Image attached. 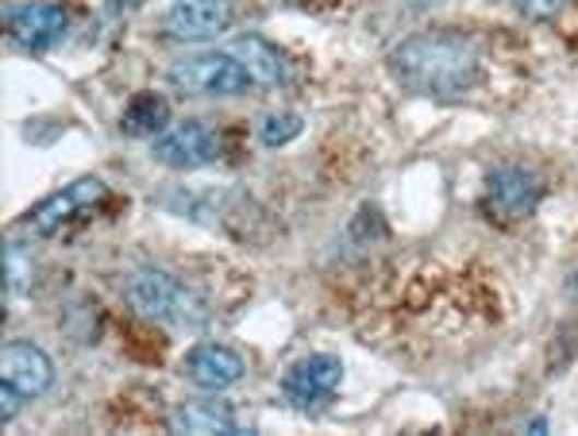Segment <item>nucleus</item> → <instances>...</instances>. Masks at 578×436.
Returning a JSON list of instances; mask_svg holds the SVG:
<instances>
[{"instance_id":"obj_16","label":"nucleus","mask_w":578,"mask_h":436,"mask_svg":"<svg viewBox=\"0 0 578 436\" xmlns=\"http://www.w3.org/2000/svg\"><path fill=\"white\" fill-rule=\"evenodd\" d=\"M302 116L297 113H282V116H270L267 123H262V143L267 148H285L290 140H297L302 135Z\"/></svg>"},{"instance_id":"obj_5","label":"nucleus","mask_w":578,"mask_h":436,"mask_svg":"<svg viewBox=\"0 0 578 436\" xmlns=\"http://www.w3.org/2000/svg\"><path fill=\"white\" fill-rule=\"evenodd\" d=\"M221 140L212 132V123L204 120H181L174 128H166L163 135H155V163L170 166V170H201V166L216 163Z\"/></svg>"},{"instance_id":"obj_10","label":"nucleus","mask_w":578,"mask_h":436,"mask_svg":"<svg viewBox=\"0 0 578 436\" xmlns=\"http://www.w3.org/2000/svg\"><path fill=\"white\" fill-rule=\"evenodd\" d=\"M186 375L201 390H228L247 375V363L228 344H197L186 355Z\"/></svg>"},{"instance_id":"obj_17","label":"nucleus","mask_w":578,"mask_h":436,"mask_svg":"<svg viewBox=\"0 0 578 436\" xmlns=\"http://www.w3.org/2000/svg\"><path fill=\"white\" fill-rule=\"evenodd\" d=\"M514 12L532 24H552L563 12V0H514Z\"/></svg>"},{"instance_id":"obj_14","label":"nucleus","mask_w":578,"mask_h":436,"mask_svg":"<svg viewBox=\"0 0 578 436\" xmlns=\"http://www.w3.org/2000/svg\"><path fill=\"white\" fill-rule=\"evenodd\" d=\"M166 123H170V105L158 93H139L123 108V135H135V140H148V135H163Z\"/></svg>"},{"instance_id":"obj_7","label":"nucleus","mask_w":578,"mask_h":436,"mask_svg":"<svg viewBox=\"0 0 578 436\" xmlns=\"http://www.w3.org/2000/svg\"><path fill=\"white\" fill-rule=\"evenodd\" d=\"M105 193L108 190H105V181H101V178L74 181V186H66V190L50 193L43 205H35L32 213H27V232H35V236H55V232L62 228L70 216L82 213V209H90V205H97Z\"/></svg>"},{"instance_id":"obj_2","label":"nucleus","mask_w":578,"mask_h":436,"mask_svg":"<svg viewBox=\"0 0 578 436\" xmlns=\"http://www.w3.org/2000/svg\"><path fill=\"white\" fill-rule=\"evenodd\" d=\"M123 302L139 317H148V321H158V325H174V329H201L209 321V309H204L201 297L186 282H178L166 271H155V267L131 271L123 279Z\"/></svg>"},{"instance_id":"obj_20","label":"nucleus","mask_w":578,"mask_h":436,"mask_svg":"<svg viewBox=\"0 0 578 436\" xmlns=\"http://www.w3.org/2000/svg\"><path fill=\"white\" fill-rule=\"evenodd\" d=\"M120 4H128V9H135V4H148V0H120Z\"/></svg>"},{"instance_id":"obj_15","label":"nucleus","mask_w":578,"mask_h":436,"mask_svg":"<svg viewBox=\"0 0 578 436\" xmlns=\"http://www.w3.org/2000/svg\"><path fill=\"white\" fill-rule=\"evenodd\" d=\"M4 279H9V294H24L35 279V259L27 256L20 244L4 247Z\"/></svg>"},{"instance_id":"obj_13","label":"nucleus","mask_w":578,"mask_h":436,"mask_svg":"<svg viewBox=\"0 0 578 436\" xmlns=\"http://www.w3.org/2000/svg\"><path fill=\"white\" fill-rule=\"evenodd\" d=\"M236 55L244 58L251 82L270 85V90L285 82V55L270 39H262V35H244V39L236 43Z\"/></svg>"},{"instance_id":"obj_11","label":"nucleus","mask_w":578,"mask_h":436,"mask_svg":"<svg viewBox=\"0 0 578 436\" xmlns=\"http://www.w3.org/2000/svg\"><path fill=\"white\" fill-rule=\"evenodd\" d=\"M540 201V181L532 178L521 166H502L497 174H489L486 181V209L497 216H529Z\"/></svg>"},{"instance_id":"obj_18","label":"nucleus","mask_w":578,"mask_h":436,"mask_svg":"<svg viewBox=\"0 0 578 436\" xmlns=\"http://www.w3.org/2000/svg\"><path fill=\"white\" fill-rule=\"evenodd\" d=\"M20 390L16 387H9V382H4V387H0V421H4V425H9L12 417H16V410H20Z\"/></svg>"},{"instance_id":"obj_4","label":"nucleus","mask_w":578,"mask_h":436,"mask_svg":"<svg viewBox=\"0 0 578 436\" xmlns=\"http://www.w3.org/2000/svg\"><path fill=\"white\" fill-rule=\"evenodd\" d=\"M236 24L232 0H174L163 16V32L178 43H209L221 39Z\"/></svg>"},{"instance_id":"obj_9","label":"nucleus","mask_w":578,"mask_h":436,"mask_svg":"<svg viewBox=\"0 0 578 436\" xmlns=\"http://www.w3.org/2000/svg\"><path fill=\"white\" fill-rule=\"evenodd\" d=\"M0 375H4V382L16 387L24 398H39V394H47L50 382H55V363H50V355L43 352V347L27 344V340H16V344H9L4 355H0Z\"/></svg>"},{"instance_id":"obj_12","label":"nucleus","mask_w":578,"mask_h":436,"mask_svg":"<svg viewBox=\"0 0 578 436\" xmlns=\"http://www.w3.org/2000/svg\"><path fill=\"white\" fill-rule=\"evenodd\" d=\"M174 433H197V436H236L239 421L232 413L228 402H212V398H193V402H181L170 417Z\"/></svg>"},{"instance_id":"obj_6","label":"nucleus","mask_w":578,"mask_h":436,"mask_svg":"<svg viewBox=\"0 0 578 436\" xmlns=\"http://www.w3.org/2000/svg\"><path fill=\"white\" fill-rule=\"evenodd\" d=\"M340 382H343V363L328 352H317V355L297 360L294 367L285 370L282 394L290 398L297 410H312V405L328 402V398L340 390Z\"/></svg>"},{"instance_id":"obj_1","label":"nucleus","mask_w":578,"mask_h":436,"mask_svg":"<svg viewBox=\"0 0 578 436\" xmlns=\"http://www.w3.org/2000/svg\"><path fill=\"white\" fill-rule=\"evenodd\" d=\"M390 74L405 93L451 101L479 85L482 55L459 32H421L390 50Z\"/></svg>"},{"instance_id":"obj_3","label":"nucleus","mask_w":578,"mask_h":436,"mask_svg":"<svg viewBox=\"0 0 578 436\" xmlns=\"http://www.w3.org/2000/svg\"><path fill=\"white\" fill-rule=\"evenodd\" d=\"M170 85L189 97H239L251 85L244 58L228 50H201L170 67Z\"/></svg>"},{"instance_id":"obj_19","label":"nucleus","mask_w":578,"mask_h":436,"mask_svg":"<svg viewBox=\"0 0 578 436\" xmlns=\"http://www.w3.org/2000/svg\"><path fill=\"white\" fill-rule=\"evenodd\" d=\"M529 428H532V433H547V421H544V417H536V421H532Z\"/></svg>"},{"instance_id":"obj_8","label":"nucleus","mask_w":578,"mask_h":436,"mask_svg":"<svg viewBox=\"0 0 578 436\" xmlns=\"http://www.w3.org/2000/svg\"><path fill=\"white\" fill-rule=\"evenodd\" d=\"M66 24H70V16H66L62 4H47V0L9 9V35L27 50L55 47V43L66 35Z\"/></svg>"}]
</instances>
